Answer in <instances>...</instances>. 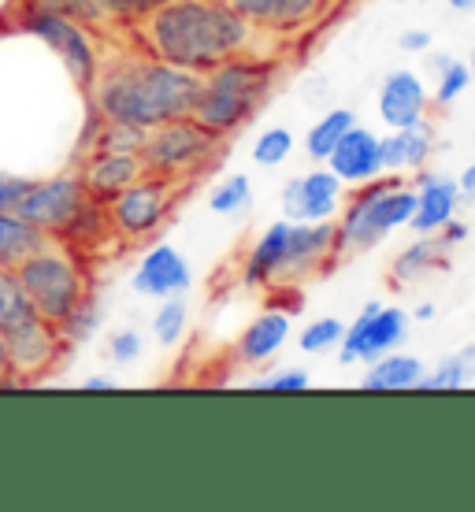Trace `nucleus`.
I'll list each match as a JSON object with an SVG mask.
<instances>
[{
    "mask_svg": "<svg viewBox=\"0 0 475 512\" xmlns=\"http://www.w3.org/2000/svg\"><path fill=\"white\" fill-rule=\"evenodd\" d=\"M446 256H450V245L442 242L438 234H420L412 245H405L394 264H390V282L394 286H409V282L427 279L431 271L446 268Z\"/></svg>",
    "mask_w": 475,
    "mask_h": 512,
    "instance_id": "b1692460",
    "label": "nucleus"
},
{
    "mask_svg": "<svg viewBox=\"0 0 475 512\" xmlns=\"http://www.w3.org/2000/svg\"><path fill=\"white\" fill-rule=\"evenodd\" d=\"M472 141H475V134H472Z\"/></svg>",
    "mask_w": 475,
    "mask_h": 512,
    "instance_id": "3c124183",
    "label": "nucleus"
},
{
    "mask_svg": "<svg viewBox=\"0 0 475 512\" xmlns=\"http://www.w3.org/2000/svg\"><path fill=\"white\" fill-rule=\"evenodd\" d=\"M290 334H294L290 312H283V308H264L257 320L242 331L238 346H234V357L242 360V364H264V360H271L290 342Z\"/></svg>",
    "mask_w": 475,
    "mask_h": 512,
    "instance_id": "4be33fe9",
    "label": "nucleus"
},
{
    "mask_svg": "<svg viewBox=\"0 0 475 512\" xmlns=\"http://www.w3.org/2000/svg\"><path fill=\"white\" fill-rule=\"evenodd\" d=\"M145 175L142 153H119V149H93L86 156V164L78 171V179L86 186L90 197L97 201H112L116 193H123L130 182H138Z\"/></svg>",
    "mask_w": 475,
    "mask_h": 512,
    "instance_id": "f3484780",
    "label": "nucleus"
},
{
    "mask_svg": "<svg viewBox=\"0 0 475 512\" xmlns=\"http://www.w3.org/2000/svg\"><path fill=\"white\" fill-rule=\"evenodd\" d=\"M450 8H457V12H472L475 0H450Z\"/></svg>",
    "mask_w": 475,
    "mask_h": 512,
    "instance_id": "49530a36",
    "label": "nucleus"
},
{
    "mask_svg": "<svg viewBox=\"0 0 475 512\" xmlns=\"http://www.w3.org/2000/svg\"><path fill=\"white\" fill-rule=\"evenodd\" d=\"M294 130L290 127H268L264 134H257L253 141V164L257 167H279L294 156Z\"/></svg>",
    "mask_w": 475,
    "mask_h": 512,
    "instance_id": "2f4dec72",
    "label": "nucleus"
},
{
    "mask_svg": "<svg viewBox=\"0 0 475 512\" xmlns=\"http://www.w3.org/2000/svg\"><path fill=\"white\" fill-rule=\"evenodd\" d=\"M457 186H461V197H468V201H472V193H475V164L464 167V175H461V182H457Z\"/></svg>",
    "mask_w": 475,
    "mask_h": 512,
    "instance_id": "c03bdc74",
    "label": "nucleus"
},
{
    "mask_svg": "<svg viewBox=\"0 0 475 512\" xmlns=\"http://www.w3.org/2000/svg\"><path fill=\"white\" fill-rule=\"evenodd\" d=\"M30 179L26 175H12V171H0V212H15L23 201Z\"/></svg>",
    "mask_w": 475,
    "mask_h": 512,
    "instance_id": "ea45409f",
    "label": "nucleus"
},
{
    "mask_svg": "<svg viewBox=\"0 0 475 512\" xmlns=\"http://www.w3.org/2000/svg\"><path fill=\"white\" fill-rule=\"evenodd\" d=\"M431 156H435V127L427 119L383 134V167L394 179H416L420 171H427Z\"/></svg>",
    "mask_w": 475,
    "mask_h": 512,
    "instance_id": "aec40b11",
    "label": "nucleus"
},
{
    "mask_svg": "<svg viewBox=\"0 0 475 512\" xmlns=\"http://www.w3.org/2000/svg\"><path fill=\"white\" fill-rule=\"evenodd\" d=\"M4 342H8L15 383H38L41 375H49L67 353L60 327L41 320V316H30L19 327H12V331L4 334Z\"/></svg>",
    "mask_w": 475,
    "mask_h": 512,
    "instance_id": "9b49d317",
    "label": "nucleus"
},
{
    "mask_svg": "<svg viewBox=\"0 0 475 512\" xmlns=\"http://www.w3.org/2000/svg\"><path fill=\"white\" fill-rule=\"evenodd\" d=\"M138 34L149 56L193 75H205L257 45V26L242 19L227 0H171L145 15Z\"/></svg>",
    "mask_w": 475,
    "mask_h": 512,
    "instance_id": "f257e3e1",
    "label": "nucleus"
},
{
    "mask_svg": "<svg viewBox=\"0 0 475 512\" xmlns=\"http://www.w3.org/2000/svg\"><path fill=\"white\" fill-rule=\"evenodd\" d=\"M30 4L41 8V12L67 15V19H75V23H82V26L108 23V15L101 12V4H97V0H30Z\"/></svg>",
    "mask_w": 475,
    "mask_h": 512,
    "instance_id": "f704fd0d",
    "label": "nucleus"
},
{
    "mask_svg": "<svg viewBox=\"0 0 475 512\" xmlns=\"http://www.w3.org/2000/svg\"><path fill=\"white\" fill-rule=\"evenodd\" d=\"M142 141H145L142 127H127V123H112V119H101V127H97V149L142 153Z\"/></svg>",
    "mask_w": 475,
    "mask_h": 512,
    "instance_id": "c9c22d12",
    "label": "nucleus"
},
{
    "mask_svg": "<svg viewBox=\"0 0 475 512\" xmlns=\"http://www.w3.org/2000/svg\"><path fill=\"white\" fill-rule=\"evenodd\" d=\"M197 86L201 75L142 52V56H119L108 67L101 64V75L90 93L101 119L153 130L160 123L190 116Z\"/></svg>",
    "mask_w": 475,
    "mask_h": 512,
    "instance_id": "f03ea898",
    "label": "nucleus"
},
{
    "mask_svg": "<svg viewBox=\"0 0 475 512\" xmlns=\"http://www.w3.org/2000/svg\"><path fill=\"white\" fill-rule=\"evenodd\" d=\"M416 320H435V305H420V308H416Z\"/></svg>",
    "mask_w": 475,
    "mask_h": 512,
    "instance_id": "a18cd8bd",
    "label": "nucleus"
},
{
    "mask_svg": "<svg viewBox=\"0 0 475 512\" xmlns=\"http://www.w3.org/2000/svg\"><path fill=\"white\" fill-rule=\"evenodd\" d=\"M431 34L427 30H405L398 38V45H401V52H412V56H420V52H431Z\"/></svg>",
    "mask_w": 475,
    "mask_h": 512,
    "instance_id": "a19ab883",
    "label": "nucleus"
},
{
    "mask_svg": "<svg viewBox=\"0 0 475 512\" xmlns=\"http://www.w3.org/2000/svg\"><path fill=\"white\" fill-rule=\"evenodd\" d=\"M15 383L12 375V357H8V342H4V334H0V386Z\"/></svg>",
    "mask_w": 475,
    "mask_h": 512,
    "instance_id": "79ce46f5",
    "label": "nucleus"
},
{
    "mask_svg": "<svg viewBox=\"0 0 475 512\" xmlns=\"http://www.w3.org/2000/svg\"><path fill=\"white\" fill-rule=\"evenodd\" d=\"M182 182L167 179V175H153L145 171L138 182H130L127 190L116 193L108 201V223L119 242H149L156 231L167 223L171 208H175V193Z\"/></svg>",
    "mask_w": 475,
    "mask_h": 512,
    "instance_id": "0eeeda50",
    "label": "nucleus"
},
{
    "mask_svg": "<svg viewBox=\"0 0 475 512\" xmlns=\"http://www.w3.org/2000/svg\"><path fill=\"white\" fill-rule=\"evenodd\" d=\"M472 383H475V342H468L457 353L438 360L431 372H424L420 390H464V386Z\"/></svg>",
    "mask_w": 475,
    "mask_h": 512,
    "instance_id": "a878e982",
    "label": "nucleus"
},
{
    "mask_svg": "<svg viewBox=\"0 0 475 512\" xmlns=\"http://www.w3.org/2000/svg\"><path fill=\"white\" fill-rule=\"evenodd\" d=\"M234 12L249 19L257 30L271 34H297L327 12L331 0H227Z\"/></svg>",
    "mask_w": 475,
    "mask_h": 512,
    "instance_id": "6ab92c4d",
    "label": "nucleus"
},
{
    "mask_svg": "<svg viewBox=\"0 0 475 512\" xmlns=\"http://www.w3.org/2000/svg\"><path fill=\"white\" fill-rule=\"evenodd\" d=\"M431 78H435L431 101H435L438 108H450V104L472 86L468 60H457V56H431Z\"/></svg>",
    "mask_w": 475,
    "mask_h": 512,
    "instance_id": "cd10ccee",
    "label": "nucleus"
},
{
    "mask_svg": "<svg viewBox=\"0 0 475 512\" xmlns=\"http://www.w3.org/2000/svg\"><path fill=\"white\" fill-rule=\"evenodd\" d=\"M427 364L412 353L390 349L383 357H375L368 364V372L360 375V390H372V394H401V390H420Z\"/></svg>",
    "mask_w": 475,
    "mask_h": 512,
    "instance_id": "5701e85b",
    "label": "nucleus"
},
{
    "mask_svg": "<svg viewBox=\"0 0 475 512\" xmlns=\"http://www.w3.org/2000/svg\"><path fill=\"white\" fill-rule=\"evenodd\" d=\"M312 386V375L305 368H279L271 375H260L253 390H271V394H301Z\"/></svg>",
    "mask_w": 475,
    "mask_h": 512,
    "instance_id": "4c0bfd02",
    "label": "nucleus"
},
{
    "mask_svg": "<svg viewBox=\"0 0 475 512\" xmlns=\"http://www.w3.org/2000/svg\"><path fill=\"white\" fill-rule=\"evenodd\" d=\"M412 316L401 305H364L357 312V320L346 323V334L338 342V357L342 364H372L375 357H383L390 349H401V342L409 338Z\"/></svg>",
    "mask_w": 475,
    "mask_h": 512,
    "instance_id": "1a4fd4ad",
    "label": "nucleus"
},
{
    "mask_svg": "<svg viewBox=\"0 0 475 512\" xmlns=\"http://www.w3.org/2000/svg\"><path fill=\"white\" fill-rule=\"evenodd\" d=\"M427 108H431V93H427L424 78L416 75L412 67H398L383 78L379 86V97H375V112L383 119L386 130H401L427 119Z\"/></svg>",
    "mask_w": 475,
    "mask_h": 512,
    "instance_id": "dca6fc26",
    "label": "nucleus"
},
{
    "mask_svg": "<svg viewBox=\"0 0 475 512\" xmlns=\"http://www.w3.org/2000/svg\"><path fill=\"white\" fill-rule=\"evenodd\" d=\"M412 208H416L412 182L394 179V175H383L364 186H349L346 201L334 216L338 256H360L383 245L394 231L409 227Z\"/></svg>",
    "mask_w": 475,
    "mask_h": 512,
    "instance_id": "20e7f679",
    "label": "nucleus"
},
{
    "mask_svg": "<svg viewBox=\"0 0 475 512\" xmlns=\"http://www.w3.org/2000/svg\"><path fill=\"white\" fill-rule=\"evenodd\" d=\"M101 12L108 19H119V23H142L145 15H153L156 8H164L171 0H97Z\"/></svg>",
    "mask_w": 475,
    "mask_h": 512,
    "instance_id": "58836bf2",
    "label": "nucleus"
},
{
    "mask_svg": "<svg viewBox=\"0 0 475 512\" xmlns=\"http://www.w3.org/2000/svg\"><path fill=\"white\" fill-rule=\"evenodd\" d=\"M398 4H416V0H398Z\"/></svg>",
    "mask_w": 475,
    "mask_h": 512,
    "instance_id": "09e8293b",
    "label": "nucleus"
},
{
    "mask_svg": "<svg viewBox=\"0 0 475 512\" xmlns=\"http://www.w3.org/2000/svg\"><path fill=\"white\" fill-rule=\"evenodd\" d=\"M15 275L23 282L34 312L56 327L82 305V297L93 294V275L86 268V256L71 245L56 242V238L49 245H41L38 253L26 256L15 268Z\"/></svg>",
    "mask_w": 475,
    "mask_h": 512,
    "instance_id": "39448f33",
    "label": "nucleus"
},
{
    "mask_svg": "<svg viewBox=\"0 0 475 512\" xmlns=\"http://www.w3.org/2000/svg\"><path fill=\"white\" fill-rule=\"evenodd\" d=\"M142 353H145L142 331L123 327V331L108 334V360H112V364H119V368H130L134 360H142Z\"/></svg>",
    "mask_w": 475,
    "mask_h": 512,
    "instance_id": "e433bc0d",
    "label": "nucleus"
},
{
    "mask_svg": "<svg viewBox=\"0 0 475 512\" xmlns=\"http://www.w3.org/2000/svg\"><path fill=\"white\" fill-rule=\"evenodd\" d=\"M23 30L30 38H38L41 45H49L56 52V60L64 64V71L71 75L82 93L93 90V82L101 75V56H97V45L90 38V26L75 23L67 15L56 12H41L34 4H26L23 12Z\"/></svg>",
    "mask_w": 475,
    "mask_h": 512,
    "instance_id": "6e6552de",
    "label": "nucleus"
},
{
    "mask_svg": "<svg viewBox=\"0 0 475 512\" xmlns=\"http://www.w3.org/2000/svg\"><path fill=\"white\" fill-rule=\"evenodd\" d=\"M52 238L38 227H30L23 216L15 212H0V268H19L26 256L38 253L41 245H49Z\"/></svg>",
    "mask_w": 475,
    "mask_h": 512,
    "instance_id": "393cba45",
    "label": "nucleus"
},
{
    "mask_svg": "<svg viewBox=\"0 0 475 512\" xmlns=\"http://www.w3.org/2000/svg\"><path fill=\"white\" fill-rule=\"evenodd\" d=\"M30 316H38V312L30 305V297H26L15 268H0V334H8L12 327L30 320Z\"/></svg>",
    "mask_w": 475,
    "mask_h": 512,
    "instance_id": "c85d7f7f",
    "label": "nucleus"
},
{
    "mask_svg": "<svg viewBox=\"0 0 475 512\" xmlns=\"http://www.w3.org/2000/svg\"><path fill=\"white\" fill-rule=\"evenodd\" d=\"M130 286H134V294L149 297V301H164V297L190 290L193 268L175 245H153L138 260V268L130 275Z\"/></svg>",
    "mask_w": 475,
    "mask_h": 512,
    "instance_id": "2eb2a0df",
    "label": "nucleus"
},
{
    "mask_svg": "<svg viewBox=\"0 0 475 512\" xmlns=\"http://www.w3.org/2000/svg\"><path fill=\"white\" fill-rule=\"evenodd\" d=\"M338 260H342V256H338L334 219H327V223H290V245H286L283 279H279V286L327 275Z\"/></svg>",
    "mask_w": 475,
    "mask_h": 512,
    "instance_id": "ddd939ff",
    "label": "nucleus"
},
{
    "mask_svg": "<svg viewBox=\"0 0 475 512\" xmlns=\"http://www.w3.org/2000/svg\"><path fill=\"white\" fill-rule=\"evenodd\" d=\"M286 245H290V219H275L271 227H264V234H260L257 242L249 245L242 264V279L249 286H279Z\"/></svg>",
    "mask_w": 475,
    "mask_h": 512,
    "instance_id": "412c9836",
    "label": "nucleus"
},
{
    "mask_svg": "<svg viewBox=\"0 0 475 512\" xmlns=\"http://www.w3.org/2000/svg\"><path fill=\"white\" fill-rule=\"evenodd\" d=\"M472 201H475V193H472Z\"/></svg>",
    "mask_w": 475,
    "mask_h": 512,
    "instance_id": "8fccbe9b",
    "label": "nucleus"
},
{
    "mask_svg": "<svg viewBox=\"0 0 475 512\" xmlns=\"http://www.w3.org/2000/svg\"><path fill=\"white\" fill-rule=\"evenodd\" d=\"M346 190L349 186H342V179L327 164L312 167L305 175H294L283 186V219H290V223H327V219L338 216Z\"/></svg>",
    "mask_w": 475,
    "mask_h": 512,
    "instance_id": "f8f14e48",
    "label": "nucleus"
},
{
    "mask_svg": "<svg viewBox=\"0 0 475 512\" xmlns=\"http://www.w3.org/2000/svg\"><path fill=\"white\" fill-rule=\"evenodd\" d=\"M334 175L342 179V186H364L386 175L383 167V134H375L372 127H353L342 134V141L334 145V153L323 160Z\"/></svg>",
    "mask_w": 475,
    "mask_h": 512,
    "instance_id": "4468645a",
    "label": "nucleus"
},
{
    "mask_svg": "<svg viewBox=\"0 0 475 512\" xmlns=\"http://www.w3.org/2000/svg\"><path fill=\"white\" fill-rule=\"evenodd\" d=\"M353 123H357V116H353L349 108H331L327 116L316 119V123L309 127V134H305V153L312 156V164H323Z\"/></svg>",
    "mask_w": 475,
    "mask_h": 512,
    "instance_id": "bb28decb",
    "label": "nucleus"
},
{
    "mask_svg": "<svg viewBox=\"0 0 475 512\" xmlns=\"http://www.w3.org/2000/svg\"><path fill=\"white\" fill-rule=\"evenodd\" d=\"M342 334H346V323L334 320V316H320V320H312L309 327L301 331L297 346L305 349V353H312V357H320V353H331V349H338Z\"/></svg>",
    "mask_w": 475,
    "mask_h": 512,
    "instance_id": "72a5a7b5",
    "label": "nucleus"
},
{
    "mask_svg": "<svg viewBox=\"0 0 475 512\" xmlns=\"http://www.w3.org/2000/svg\"><path fill=\"white\" fill-rule=\"evenodd\" d=\"M271 78H275V67L268 60H257L253 52L223 60L201 75L190 119L216 141L231 138L234 130H242L260 112V104L268 101Z\"/></svg>",
    "mask_w": 475,
    "mask_h": 512,
    "instance_id": "7ed1b4c3",
    "label": "nucleus"
},
{
    "mask_svg": "<svg viewBox=\"0 0 475 512\" xmlns=\"http://www.w3.org/2000/svg\"><path fill=\"white\" fill-rule=\"evenodd\" d=\"M86 186L78 179V171H60V175H49V179H30L23 201L15 208V216H23L30 227L45 231L49 238H60V234L71 227V219L78 216V208L86 205Z\"/></svg>",
    "mask_w": 475,
    "mask_h": 512,
    "instance_id": "9d476101",
    "label": "nucleus"
},
{
    "mask_svg": "<svg viewBox=\"0 0 475 512\" xmlns=\"http://www.w3.org/2000/svg\"><path fill=\"white\" fill-rule=\"evenodd\" d=\"M190 327V305H186V294H175V297H164L160 308L153 312V338L156 346H179L182 334Z\"/></svg>",
    "mask_w": 475,
    "mask_h": 512,
    "instance_id": "c756f323",
    "label": "nucleus"
},
{
    "mask_svg": "<svg viewBox=\"0 0 475 512\" xmlns=\"http://www.w3.org/2000/svg\"><path fill=\"white\" fill-rule=\"evenodd\" d=\"M412 190H416V208H412V231L416 234H438L450 219H457V208H461V186L450 179V175H431V171H420L412 179Z\"/></svg>",
    "mask_w": 475,
    "mask_h": 512,
    "instance_id": "a211bd4d",
    "label": "nucleus"
},
{
    "mask_svg": "<svg viewBox=\"0 0 475 512\" xmlns=\"http://www.w3.org/2000/svg\"><path fill=\"white\" fill-rule=\"evenodd\" d=\"M82 390H104V394H108V390H116V379H112V375H90V379L82 383Z\"/></svg>",
    "mask_w": 475,
    "mask_h": 512,
    "instance_id": "37998d69",
    "label": "nucleus"
},
{
    "mask_svg": "<svg viewBox=\"0 0 475 512\" xmlns=\"http://www.w3.org/2000/svg\"><path fill=\"white\" fill-rule=\"evenodd\" d=\"M468 75H472V86H475V49H472V56H468Z\"/></svg>",
    "mask_w": 475,
    "mask_h": 512,
    "instance_id": "de8ad7c7",
    "label": "nucleus"
},
{
    "mask_svg": "<svg viewBox=\"0 0 475 512\" xmlns=\"http://www.w3.org/2000/svg\"><path fill=\"white\" fill-rule=\"evenodd\" d=\"M249 201H253V182L245 179V175H227V179L219 182V186H212V193H208V208L216 216H234Z\"/></svg>",
    "mask_w": 475,
    "mask_h": 512,
    "instance_id": "473e14b6",
    "label": "nucleus"
},
{
    "mask_svg": "<svg viewBox=\"0 0 475 512\" xmlns=\"http://www.w3.org/2000/svg\"><path fill=\"white\" fill-rule=\"evenodd\" d=\"M97 331H101V301H97V290H93V294L82 297V305L60 323V334H64L67 349H78V346H86Z\"/></svg>",
    "mask_w": 475,
    "mask_h": 512,
    "instance_id": "7c9ffc66",
    "label": "nucleus"
},
{
    "mask_svg": "<svg viewBox=\"0 0 475 512\" xmlns=\"http://www.w3.org/2000/svg\"><path fill=\"white\" fill-rule=\"evenodd\" d=\"M219 141L201 130L190 116L171 119L160 127L145 130L142 141V164L153 175H167L175 182H186L190 175H201L212 160H216Z\"/></svg>",
    "mask_w": 475,
    "mask_h": 512,
    "instance_id": "423d86ee",
    "label": "nucleus"
}]
</instances>
